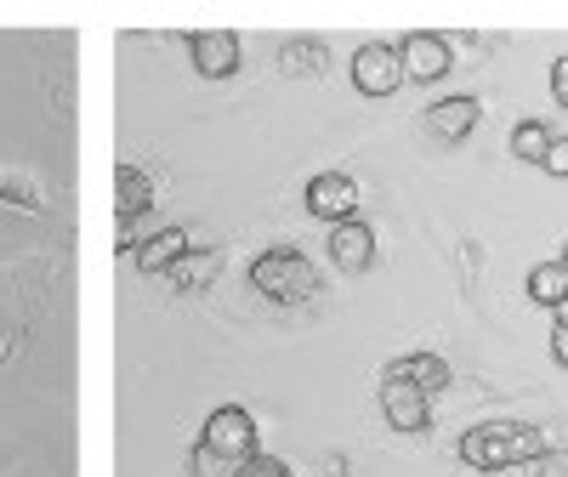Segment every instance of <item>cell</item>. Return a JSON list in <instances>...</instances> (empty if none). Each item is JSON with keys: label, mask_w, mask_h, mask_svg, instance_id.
Masks as SVG:
<instances>
[{"label": "cell", "mask_w": 568, "mask_h": 477, "mask_svg": "<svg viewBox=\"0 0 568 477\" xmlns=\"http://www.w3.org/2000/svg\"><path fill=\"white\" fill-rule=\"evenodd\" d=\"M200 444H205L211 455H227V460L251 466V460L262 455V449H256V415H251V409H240V404H222V409H211V420H205Z\"/></svg>", "instance_id": "cell-3"}, {"label": "cell", "mask_w": 568, "mask_h": 477, "mask_svg": "<svg viewBox=\"0 0 568 477\" xmlns=\"http://www.w3.org/2000/svg\"><path fill=\"white\" fill-rule=\"evenodd\" d=\"M329 262H336L342 273H369V262H375L369 222H342L336 233H329Z\"/></svg>", "instance_id": "cell-9"}, {"label": "cell", "mask_w": 568, "mask_h": 477, "mask_svg": "<svg viewBox=\"0 0 568 477\" xmlns=\"http://www.w3.org/2000/svg\"><path fill=\"white\" fill-rule=\"evenodd\" d=\"M529 471H535V477H562V460H557V455H546V460H535Z\"/></svg>", "instance_id": "cell-24"}, {"label": "cell", "mask_w": 568, "mask_h": 477, "mask_svg": "<svg viewBox=\"0 0 568 477\" xmlns=\"http://www.w3.org/2000/svg\"><path fill=\"white\" fill-rule=\"evenodd\" d=\"M114 211H120V222L154 211V182H149V171H136L131 160L114 171Z\"/></svg>", "instance_id": "cell-11"}, {"label": "cell", "mask_w": 568, "mask_h": 477, "mask_svg": "<svg viewBox=\"0 0 568 477\" xmlns=\"http://www.w3.org/2000/svg\"><path fill=\"white\" fill-rule=\"evenodd\" d=\"M540 171H551V176H568V136H551V149H546Z\"/></svg>", "instance_id": "cell-21"}, {"label": "cell", "mask_w": 568, "mask_h": 477, "mask_svg": "<svg viewBox=\"0 0 568 477\" xmlns=\"http://www.w3.org/2000/svg\"><path fill=\"white\" fill-rule=\"evenodd\" d=\"M187 58H194V69L205 80H227V74H240V34L233 29H200V34H187Z\"/></svg>", "instance_id": "cell-7"}, {"label": "cell", "mask_w": 568, "mask_h": 477, "mask_svg": "<svg viewBox=\"0 0 568 477\" xmlns=\"http://www.w3.org/2000/svg\"><path fill=\"white\" fill-rule=\"evenodd\" d=\"M245 477H296V471H291V460H278V455H256L245 466Z\"/></svg>", "instance_id": "cell-20"}, {"label": "cell", "mask_w": 568, "mask_h": 477, "mask_svg": "<svg viewBox=\"0 0 568 477\" xmlns=\"http://www.w3.org/2000/svg\"><path fill=\"white\" fill-rule=\"evenodd\" d=\"M398 58H404V74H409V80L433 85V80H444V74L455 69V45H449L444 34H409V40L398 45Z\"/></svg>", "instance_id": "cell-8"}, {"label": "cell", "mask_w": 568, "mask_h": 477, "mask_svg": "<svg viewBox=\"0 0 568 477\" xmlns=\"http://www.w3.org/2000/svg\"><path fill=\"white\" fill-rule=\"evenodd\" d=\"M551 318H557V324H562V329H568V296H562V302H557V307H551Z\"/></svg>", "instance_id": "cell-25"}, {"label": "cell", "mask_w": 568, "mask_h": 477, "mask_svg": "<svg viewBox=\"0 0 568 477\" xmlns=\"http://www.w3.org/2000/svg\"><path fill=\"white\" fill-rule=\"evenodd\" d=\"M557 262H562V267H568V245H562V256H557Z\"/></svg>", "instance_id": "cell-26"}, {"label": "cell", "mask_w": 568, "mask_h": 477, "mask_svg": "<svg viewBox=\"0 0 568 477\" xmlns=\"http://www.w3.org/2000/svg\"><path fill=\"white\" fill-rule=\"evenodd\" d=\"M324 58H329V52H324L318 40H291V45H284V52H278V63L291 69V74H313V69H318Z\"/></svg>", "instance_id": "cell-18"}, {"label": "cell", "mask_w": 568, "mask_h": 477, "mask_svg": "<svg viewBox=\"0 0 568 477\" xmlns=\"http://www.w3.org/2000/svg\"><path fill=\"white\" fill-rule=\"evenodd\" d=\"M307 211L329 227H342V222H358V182L342 176V171H318L307 182Z\"/></svg>", "instance_id": "cell-6"}, {"label": "cell", "mask_w": 568, "mask_h": 477, "mask_svg": "<svg viewBox=\"0 0 568 477\" xmlns=\"http://www.w3.org/2000/svg\"><path fill=\"white\" fill-rule=\"evenodd\" d=\"M251 291L267 296V302H284V307H296V302H313L318 296V267L291 251V245H278V251H262L251 262Z\"/></svg>", "instance_id": "cell-2"}, {"label": "cell", "mask_w": 568, "mask_h": 477, "mask_svg": "<svg viewBox=\"0 0 568 477\" xmlns=\"http://www.w3.org/2000/svg\"><path fill=\"white\" fill-rule=\"evenodd\" d=\"M426 125H433L438 142H460V136H471V125H478V98H444L433 114H426Z\"/></svg>", "instance_id": "cell-13"}, {"label": "cell", "mask_w": 568, "mask_h": 477, "mask_svg": "<svg viewBox=\"0 0 568 477\" xmlns=\"http://www.w3.org/2000/svg\"><path fill=\"white\" fill-rule=\"evenodd\" d=\"M404 58H398V45H382V40H369L353 52V85L364 91V98H393V91L404 85Z\"/></svg>", "instance_id": "cell-4"}, {"label": "cell", "mask_w": 568, "mask_h": 477, "mask_svg": "<svg viewBox=\"0 0 568 477\" xmlns=\"http://www.w3.org/2000/svg\"><path fill=\"white\" fill-rule=\"evenodd\" d=\"M187 471H194V477H245V466H240V460L211 455L205 444H194V455H187Z\"/></svg>", "instance_id": "cell-19"}, {"label": "cell", "mask_w": 568, "mask_h": 477, "mask_svg": "<svg viewBox=\"0 0 568 477\" xmlns=\"http://www.w3.org/2000/svg\"><path fill=\"white\" fill-rule=\"evenodd\" d=\"M0 205H18V211L40 216V211H45V194H40V182H34L29 171H18V165H0Z\"/></svg>", "instance_id": "cell-15"}, {"label": "cell", "mask_w": 568, "mask_h": 477, "mask_svg": "<svg viewBox=\"0 0 568 477\" xmlns=\"http://www.w3.org/2000/svg\"><path fill=\"white\" fill-rule=\"evenodd\" d=\"M216 273H222V251H187L165 278L176 284V291H187V296H200V291H211L216 284Z\"/></svg>", "instance_id": "cell-14"}, {"label": "cell", "mask_w": 568, "mask_h": 477, "mask_svg": "<svg viewBox=\"0 0 568 477\" xmlns=\"http://www.w3.org/2000/svg\"><path fill=\"white\" fill-rule=\"evenodd\" d=\"M546 455H551V444H546L540 426H529V420H489V426H471V433L460 438V466H471V471L535 466Z\"/></svg>", "instance_id": "cell-1"}, {"label": "cell", "mask_w": 568, "mask_h": 477, "mask_svg": "<svg viewBox=\"0 0 568 477\" xmlns=\"http://www.w3.org/2000/svg\"><path fill=\"white\" fill-rule=\"evenodd\" d=\"M529 296H535L540 307H557V302L568 296V267H562V262L535 267V273H529Z\"/></svg>", "instance_id": "cell-16"}, {"label": "cell", "mask_w": 568, "mask_h": 477, "mask_svg": "<svg viewBox=\"0 0 568 477\" xmlns=\"http://www.w3.org/2000/svg\"><path fill=\"white\" fill-rule=\"evenodd\" d=\"M131 251H136V267H142V273H171V267L187 256V233H182V227H165V233L142 238V245H131Z\"/></svg>", "instance_id": "cell-12"}, {"label": "cell", "mask_w": 568, "mask_h": 477, "mask_svg": "<svg viewBox=\"0 0 568 477\" xmlns=\"http://www.w3.org/2000/svg\"><path fill=\"white\" fill-rule=\"evenodd\" d=\"M382 375L409 380V387H420V393H444V387H449V364H444L438 353H409V358H393Z\"/></svg>", "instance_id": "cell-10"}, {"label": "cell", "mask_w": 568, "mask_h": 477, "mask_svg": "<svg viewBox=\"0 0 568 477\" xmlns=\"http://www.w3.org/2000/svg\"><path fill=\"white\" fill-rule=\"evenodd\" d=\"M551 358L568 369V329H562V324H551Z\"/></svg>", "instance_id": "cell-23"}, {"label": "cell", "mask_w": 568, "mask_h": 477, "mask_svg": "<svg viewBox=\"0 0 568 477\" xmlns=\"http://www.w3.org/2000/svg\"><path fill=\"white\" fill-rule=\"evenodd\" d=\"M546 149H551V131H546L540 120H517V131H511V154H517V160H529V165H540Z\"/></svg>", "instance_id": "cell-17"}, {"label": "cell", "mask_w": 568, "mask_h": 477, "mask_svg": "<svg viewBox=\"0 0 568 477\" xmlns=\"http://www.w3.org/2000/svg\"><path fill=\"white\" fill-rule=\"evenodd\" d=\"M382 415H387V426H393V433H409V438H420L426 426H433V393H420V387H409V380H393V375H382Z\"/></svg>", "instance_id": "cell-5"}, {"label": "cell", "mask_w": 568, "mask_h": 477, "mask_svg": "<svg viewBox=\"0 0 568 477\" xmlns=\"http://www.w3.org/2000/svg\"><path fill=\"white\" fill-rule=\"evenodd\" d=\"M551 98L568 109V58H557V63H551Z\"/></svg>", "instance_id": "cell-22"}]
</instances>
